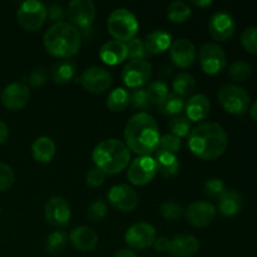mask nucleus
Listing matches in <instances>:
<instances>
[{
    "instance_id": "obj_19",
    "label": "nucleus",
    "mask_w": 257,
    "mask_h": 257,
    "mask_svg": "<svg viewBox=\"0 0 257 257\" xmlns=\"http://www.w3.org/2000/svg\"><path fill=\"white\" fill-rule=\"evenodd\" d=\"M170 57L173 64L178 68H188L196 60V48L191 40L178 38L171 44Z\"/></svg>"
},
{
    "instance_id": "obj_10",
    "label": "nucleus",
    "mask_w": 257,
    "mask_h": 257,
    "mask_svg": "<svg viewBox=\"0 0 257 257\" xmlns=\"http://www.w3.org/2000/svg\"><path fill=\"white\" fill-rule=\"evenodd\" d=\"M152 77V65L143 59L131 60L122 70V80L127 87L137 89L147 84Z\"/></svg>"
},
{
    "instance_id": "obj_38",
    "label": "nucleus",
    "mask_w": 257,
    "mask_h": 257,
    "mask_svg": "<svg viewBox=\"0 0 257 257\" xmlns=\"http://www.w3.org/2000/svg\"><path fill=\"white\" fill-rule=\"evenodd\" d=\"M161 215L166 220H178L185 215V208L175 201H166L161 206Z\"/></svg>"
},
{
    "instance_id": "obj_14",
    "label": "nucleus",
    "mask_w": 257,
    "mask_h": 257,
    "mask_svg": "<svg viewBox=\"0 0 257 257\" xmlns=\"http://www.w3.org/2000/svg\"><path fill=\"white\" fill-rule=\"evenodd\" d=\"M186 217L193 227L203 228L210 226L215 221L217 210L208 201H196L192 202L185 211Z\"/></svg>"
},
{
    "instance_id": "obj_29",
    "label": "nucleus",
    "mask_w": 257,
    "mask_h": 257,
    "mask_svg": "<svg viewBox=\"0 0 257 257\" xmlns=\"http://www.w3.org/2000/svg\"><path fill=\"white\" fill-rule=\"evenodd\" d=\"M196 89V80L190 73L181 72L173 79V90L177 95L185 98L192 94Z\"/></svg>"
},
{
    "instance_id": "obj_1",
    "label": "nucleus",
    "mask_w": 257,
    "mask_h": 257,
    "mask_svg": "<svg viewBox=\"0 0 257 257\" xmlns=\"http://www.w3.org/2000/svg\"><path fill=\"white\" fill-rule=\"evenodd\" d=\"M228 138L222 125L216 122H203L188 135V148L203 161H215L226 152Z\"/></svg>"
},
{
    "instance_id": "obj_21",
    "label": "nucleus",
    "mask_w": 257,
    "mask_h": 257,
    "mask_svg": "<svg viewBox=\"0 0 257 257\" xmlns=\"http://www.w3.org/2000/svg\"><path fill=\"white\" fill-rule=\"evenodd\" d=\"M210 99L205 94H193L185 104L186 117L190 122H202L210 113Z\"/></svg>"
},
{
    "instance_id": "obj_24",
    "label": "nucleus",
    "mask_w": 257,
    "mask_h": 257,
    "mask_svg": "<svg viewBox=\"0 0 257 257\" xmlns=\"http://www.w3.org/2000/svg\"><path fill=\"white\" fill-rule=\"evenodd\" d=\"M155 163L157 172L165 178H172L178 175L180 171V161L176 157V155L166 151L158 150L156 151L155 155Z\"/></svg>"
},
{
    "instance_id": "obj_18",
    "label": "nucleus",
    "mask_w": 257,
    "mask_h": 257,
    "mask_svg": "<svg viewBox=\"0 0 257 257\" xmlns=\"http://www.w3.org/2000/svg\"><path fill=\"white\" fill-rule=\"evenodd\" d=\"M236 24L227 12H217L208 22V33L217 42H226L235 34Z\"/></svg>"
},
{
    "instance_id": "obj_9",
    "label": "nucleus",
    "mask_w": 257,
    "mask_h": 257,
    "mask_svg": "<svg viewBox=\"0 0 257 257\" xmlns=\"http://www.w3.org/2000/svg\"><path fill=\"white\" fill-rule=\"evenodd\" d=\"M198 62L206 74L215 75L225 69L226 54L216 43H205L198 52Z\"/></svg>"
},
{
    "instance_id": "obj_42",
    "label": "nucleus",
    "mask_w": 257,
    "mask_h": 257,
    "mask_svg": "<svg viewBox=\"0 0 257 257\" xmlns=\"http://www.w3.org/2000/svg\"><path fill=\"white\" fill-rule=\"evenodd\" d=\"M226 192V186L220 178H211L205 183V193L210 198H218Z\"/></svg>"
},
{
    "instance_id": "obj_31",
    "label": "nucleus",
    "mask_w": 257,
    "mask_h": 257,
    "mask_svg": "<svg viewBox=\"0 0 257 257\" xmlns=\"http://www.w3.org/2000/svg\"><path fill=\"white\" fill-rule=\"evenodd\" d=\"M130 104V92L125 88H115L108 94L107 107L112 112H122Z\"/></svg>"
},
{
    "instance_id": "obj_35",
    "label": "nucleus",
    "mask_w": 257,
    "mask_h": 257,
    "mask_svg": "<svg viewBox=\"0 0 257 257\" xmlns=\"http://www.w3.org/2000/svg\"><path fill=\"white\" fill-rule=\"evenodd\" d=\"M171 135L176 136L181 140L183 137H187L191 132V122L185 115H175L168 123Z\"/></svg>"
},
{
    "instance_id": "obj_13",
    "label": "nucleus",
    "mask_w": 257,
    "mask_h": 257,
    "mask_svg": "<svg viewBox=\"0 0 257 257\" xmlns=\"http://www.w3.org/2000/svg\"><path fill=\"white\" fill-rule=\"evenodd\" d=\"M125 243L135 250H143L153 245L157 232L152 225L147 222H137L131 226L125 232Z\"/></svg>"
},
{
    "instance_id": "obj_22",
    "label": "nucleus",
    "mask_w": 257,
    "mask_h": 257,
    "mask_svg": "<svg viewBox=\"0 0 257 257\" xmlns=\"http://www.w3.org/2000/svg\"><path fill=\"white\" fill-rule=\"evenodd\" d=\"M69 240L74 248L82 252H89L95 248L98 243V235L93 228L80 226L70 232Z\"/></svg>"
},
{
    "instance_id": "obj_36",
    "label": "nucleus",
    "mask_w": 257,
    "mask_h": 257,
    "mask_svg": "<svg viewBox=\"0 0 257 257\" xmlns=\"http://www.w3.org/2000/svg\"><path fill=\"white\" fill-rule=\"evenodd\" d=\"M251 73H252V69L247 62L237 60L231 64L230 69H228V77L233 82H245L251 77Z\"/></svg>"
},
{
    "instance_id": "obj_15",
    "label": "nucleus",
    "mask_w": 257,
    "mask_h": 257,
    "mask_svg": "<svg viewBox=\"0 0 257 257\" xmlns=\"http://www.w3.org/2000/svg\"><path fill=\"white\" fill-rule=\"evenodd\" d=\"M80 84L87 92L98 94L105 92L112 85V75L102 67H89L83 72Z\"/></svg>"
},
{
    "instance_id": "obj_39",
    "label": "nucleus",
    "mask_w": 257,
    "mask_h": 257,
    "mask_svg": "<svg viewBox=\"0 0 257 257\" xmlns=\"http://www.w3.org/2000/svg\"><path fill=\"white\" fill-rule=\"evenodd\" d=\"M130 104H132L137 109H148L152 107L147 92L143 88H137L130 92Z\"/></svg>"
},
{
    "instance_id": "obj_41",
    "label": "nucleus",
    "mask_w": 257,
    "mask_h": 257,
    "mask_svg": "<svg viewBox=\"0 0 257 257\" xmlns=\"http://www.w3.org/2000/svg\"><path fill=\"white\" fill-rule=\"evenodd\" d=\"M127 45V53L128 57L132 60L136 59H143L147 57L148 53L146 50L145 44H143V40H141L140 38H135V39L130 40L128 43H125Z\"/></svg>"
},
{
    "instance_id": "obj_26",
    "label": "nucleus",
    "mask_w": 257,
    "mask_h": 257,
    "mask_svg": "<svg viewBox=\"0 0 257 257\" xmlns=\"http://www.w3.org/2000/svg\"><path fill=\"white\" fill-rule=\"evenodd\" d=\"M143 44H145L148 54H161L170 49L171 44H172L171 34L165 30H155L146 37Z\"/></svg>"
},
{
    "instance_id": "obj_47",
    "label": "nucleus",
    "mask_w": 257,
    "mask_h": 257,
    "mask_svg": "<svg viewBox=\"0 0 257 257\" xmlns=\"http://www.w3.org/2000/svg\"><path fill=\"white\" fill-rule=\"evenodd\" d=\"M47 12L48 17H49V19L52 20V22L59 23L60 20L63 19V17H64V9L58 4H50L49 7L47 8Z\"/></svg>"
},
{
    "instance_id": "obj_3",
    "label": "nucleus",
    "mask_w": 257,
    "mask_h": 257,
    "mask_svg": "<svg viewBox=\"0 0 257 257\" xmlns=\"http://www.w3.org/2000/svg\"><path fill=\"white\" fill-rule=\"evenodd\" d=\"M43 43L49 54L55 58L68 59L78 54L82 44L79 30L67 22L54 23L45 32Z\"/></svg>"
},
{
    "instance_id": "obj_5",
    "label": "nucleus",
    "mask_w": 257,
    "mask_h": 257,
    "mask_svg": "<svg viewBox=\"0 0 257 257\" xmlns=\"http://www.w3.org/2000/svg\"><path fill=\"white\" fill-rule=\"evenodd\" d=\"M107 27L108 32L114 38V40L122 43H128L130 40L135 39L140 29L136 15L124 8H119L110 13Z\"/></svg>"
},
{
    "instance_id": "obj_23",
    "label": "nucleus",
    "mask_w": 257,
    "mask_h": 257,
    "mask_svg": "<svg viewBox=\"0 0 257 257\" xmlns=\"http://www.w3.org/2000/svg\"><path fill=\"white\" fill-rule=\"evenodd\" d=\"M99 58L104 64L117 65L128 58L127 45L118 40H110L104 43L99 50Z\"/></svg>"
},
{
    "instance_id": "obj_6",
    "label": "nucleus",
    "mask_w": 257,
    "mask_h": 257,
    "mask_svg": "<svg viewBox=\"0 0 257 257\" xmlns=\"http://www.w3.org/2000/svg\"><path fill=\"white\" fill-rule=\"evenodd\" d=\"M220 104L226 112L235 115H243L250 109V95L245 88L237 84H225L217 93Z\"/></svg>"
},
{
    "instance_id": "obj_44",
    "label": "nucleus",
    "mask_w": 257,
    "mask_h": 257,
    "mask_svg": "<svg viewBox=\"0 0 257 257\" xmlns=\"http://www.w3.org/2000/svg\"><path fill=\"white\" fill-rule=\"evenodd\" d=\"M15 181L14 171L7 163L0 162V191H5L13 186Z\"/></svg>"
},
{
    "instance_id": "obj_20",
    "label": "nucleus",
    "mask_w": 257,
    "mask_h": 257,
    "mask_svg": "<svg viewBox=\"0 0 257 257\" xmlns=\"http://www.w3.org/2000/svg\"><path fill=\"white\" fill-rule=\"evenodd\" d=\"M200 241L190 233H181L170 240L167 252L173 257H192L200 251Z\"/></svg>"
},
{
    "instance_id": "obj_52",
    "label": "nucleus",
    "mask_w": 257,
    "mask_h": 257,
    "mask_svg": "<svg viewBox=\"0 0 257 257\" xmlns=\"http://www.w3.org/2000/svg\"><path fill=\"white\" fill-rule=\"evenodd\" d=\"M248 110H250L251 118H252L253 120H256V122H257V100H255V103L251 105L250 109H248Z\"/></svg>"
},
{
    "instance_id": "obj_30",
    "label": "nucleus",
    "mask_w": 257,
    "mask_h": 257,
    "mask_svg": "<svg viewBox=\"0 0 257 257\" xmlns=\"http://www.w3.org/2000/svg\"><path fill=\"white\" fill-rule=\"evenodd\" d=\"M185 99L176 93H168L167 97L157 105L160 113L165 115H178L185 109Z\"/></svg>"
},
{
    "instance_id": "obj_49",
    "label": "nucleus",
    "mask_w": 257,
    "mask_h": 257,
    "mask_svg": "<svg viewBox=\"0 0 257 257\" xmlns=\"http://www.w3.org/2000/svg\"><path fill=\"white\" fill-rule=\"evenodd\" d=\"M9 137V130H8V125L0 119V145L5 143V141Z\"/></svg>"
},
{
    "instance_id": "obj_4",
    "label": "nucleus",
    "mask_w": 257,
    "mask_h": 257,
    "mask_svg": "<svg viewBox=\"0 0 257 257\" xmlns=\"http://www.w3.org/2000/svg\"><path fill=\"white\" fill-rule=\"evenodd\" d=\"M92 157L97 168L108 175H115L127 167L131 152L122 141L109 138L95 146Z\"/></svg>"
},
{
    "instance_id": "obj_28",
    "label": "nucleus",
    "mask_w": 257,
    "mask_h": 257,
    "mask_svg": "<svg viewBox=\"0 0 257 257\" xmlns=\"http://www.w3.org/2000/svg\"><path fill=\"white\" fill-rule=\"evenodd\" d=\"M75 70V63L72 60H60L57 62L52 68V79L57 84H68L70 80L74 78Z\"/></svg>"
},
{
    "instance_id": "obj_32",
    "label": "nucleus",
    "mask_w": 257,
    "mask_h": 257,
    "mask_svg": "<svg viewBox=\"0 0 257 257\" xmlns=\"http://www.w3.org/2000/svg\"><path fill=\"white\" fill-rule=\"evenodd\" d=\"M190 5L181 0H175L167 7V17L173 23H185L191 17Z\"/></svg>"
},
{
    "instance_id": "obj_43",
    "label": "nucleus",
    "mask_w": 257,
    "mask_h": 257,
    "mask_svg": "<svg viewBox=\"0 0 257 257\" xmlns=\"http://www.w3.org/2000/svg\"><path fill=\"white\" fill-rule=\"evenodd\" d=\"M181 146H182V143H181L180 138L173 135H165L160 138L158 148L175 155V153H177L181 150Z\"/></svg>"
},
{
    "instance_id": "obj_7",
    "label": "nucleus",
    "mask_w": 257,
    "mask_h": 257,
    "mask_svg": "<svg viewBox=\"0 0 257 257\" xmlns=\"http://www.w3.org/2000/svg\"><path fill=\"white\" fill-rule=\"evenodd\" d=\"M47 7L38 0H27L18 9L17 18L22 28L28 32H37L47 20Z\"/></svg>"
},
{
    "instance_id": "obj_37",
    "label": "nucleus",
    "mask_w": 257,
    "mask_h": 257,
    "mask_svg": "<svg viewBox=\"0 0 257 257\" xmlns=\"http://www.w3.org/2000/svg\"><path fill=\"white\" fill-rule=\"evenodd\" d=\"M241 44L250 54H257V27L246 28L241 34Z\"/></svg>"
},
{
    "instance_id": "obj_16",
    "label": "nucleus",
    "mask_w": 257,
    "mask_h": 257,
    "mask_svg": "<svg viewBox=\"0 0 257 257\" xmlns=\"http://www.w3.org/2000/svg\"><path fill=\"white\" fill-rule=\"evenodd\" d=\"M110 205L122 212H132L138 206V195L131 186L115 185L108 192Z\"/></svg>"
},
{
    "instance_id": "obj_50",
    "label": "nucleus",
    "mask_w": 257,
    "mask_h": 257,
    "mask_svg": "<svg viewBox=\"0 0 257 257\" xmlns=\"http://www.w3.org/2000/svg\"><path fill=\"white\" fill-rule=\"evenodd\" d=\"M113 257H138L137 253L132 250H128V248H123V250L118 251Z\"/></svg>"
},
{
    "instance_id": "obj_12",
    "label": "nucleus",
    "mask_w": 257,
    "mask_h": 257,
    "mask_svg": "<svg viewBox=\"0 0 257 257\" xmlns=\"http://www.w3.org/2000/svg\"><path fill=\"white\" fill-rule=\"evenodd\" d=\"M157 175L155 160L151 156H141L132 161L127 171V177L132 185H148Z\"/></svg>"
},
{
    "instance_id": "obj_40",
    "label": "nucleus",
    "mask_w": 257,
    "mask_h": 257,
    "mask_svg": "<svg viewBox=\"0 0 257 257\" xmlns=\"http://www.w3.org/2000/svg\"><path fill=\"white\" fill-rule=\"evenodd\" d=\"M107 215V205L102 198L95 200L92 205L88 207L87 217L90 222H99L100 220L105 217Z\"/></svg>"
},
{
    "instance_id": "obj_25",
    "label": "nucleus",
    "mask_w": 257,
    "mask_h": 257,
    "mask_svg": "<svg viewBox=\"0 0 257 257\" xmlns=\"http://www.w3.org/2000/svg\"><path fill=\"white\" fill-rule=\"evenodd\" d=\"M242 197L240 193L233 190H226V192L217 200L218 211L226 217H233L238 215L242 210Z\"/></svg>"
},
{
    "instance_id": "obj_45",
    "label": "nucleus",
    "mask_w": 257,
    "mask_h": 257,
    "mask_svg": "<svg viewBox=\"0 0 257 257\" xmlns=\"http://www.w3.org/2000/svg\"><path fill=\"white\" fill-rule=\"evenodd\" d=\"M48 80V72L45 68L38 67L29 74V83L33 87H43Z\"/></svg>"
},
{
    "instance_id": "obj_33",
    "label": "nucleus",
    "mask_w": 257,
    "mask_h": 257,
    "mask_svg": "<svg viewBox=\"0 0 257 257\" xmlns=\"http://www.w3.org/2000/svg\"><path fill=\"white\" fill-rule=\"evenodd\" d=\"M68 245V235L64 231H54L47 238V251L50 255H59Z\"/></svg>"
},
{
    "instance_id": "obj_8",
    "label": "nucleus",
    "mask_w": 257,
    "mask_h": 257,
    "mask_svg": "<svg viewBox=\"0 0 257 257\" xmlns=\"http://www.w3.org/2000/svg\"><path fill=\"white\" fill-rule=\"evenodd\" d=\"M97 15V8L92 0H72L68 4L67 17L70 24L83 32L90 30Z\"/></svg>"
},
{
    "instance_id": "obj_11",
    "label": "nucleus",
    "mask_w": 257,
    "mask_h": 257,
    "mask_svg": "<svg viewBox=\"0 0 257 257\" xmlns=\"http://www.w3.org/2000/svg\"><path fill=\"white\" fill-rule=\"evenodd\" d=\"M44 217L52 227H65L72 217L69 202L60 196L49 198L44 206Z\"/></svg>"
},
{
    "instance_id": "obj_27",
    "label": "nucleus",
    "mask_w": 257,
    "mask_h": 257,
    "mask_svg": "<svg viewBox=\"0 0 257 257\" xmlns=\"http://www.w3.org/2000/svg\"><path fill=\"white\" fill-rule=\"evenodd\" d=\"M55 143L49 137H39L32 146L33 158L39 163H49L55 156Z\"/></svg>"
},
{
    "instance_id": "obj_46",
    "label": "nucleus",
    "mask_w": 257,
    "mask_h": 257,
    "mask_svg": "<svg viewBox=\"0 0 257 257\" xmlns=\"http://www.w3.org/2000/svg\"><path fill=\"white\" fill-rule=\"evenodd\" d=\"M105 180V173L103 171H100L99 168H92L89 172L85 176V182L90 187H99L103 185Z\"/></svg>"
},
{
    "instance_id": "obj_51",
    "label": "nucleus",
    "mask_w": 257,
    "mask_h": 257,
    "mask_svg": "<svg viewBox=\"0 0 257 257\" xmlns=\"http://www.w3.org/2000/svg\"><path fill=\"white\" fill-rule=\"evenodd\" d=\"M193 5H196V7H200V8H205V7H210L211 4H212V2L211 0H193L192 2Z\"/></svg>"
},
{
    "instance_id": "obj_2",
    "label": "nucleus",
    "mask_w": 257,
    "mask_h": 257,
    "mask_svg": "<svg viewBox=\"0 0 257 257\" xmlns=\"http://www.w3.org/2000/svg\"><path fill=\"white\" fill-rule=\"evenodd\" d=\"M160 138L157 122L146 112L135 114L125 124V146L137 155L150 156L155 153L158 150Z\"/></svg>"
},
{
    "instance_id": "obj_34",
    "label": "nucleus",
    "mask_w": 257,
    "mask_h": 257,
    "mask_svg": "<svg viewBox=\"0 0 257 257\" xmlns=\"http://www.w3.org/2000/svg\"><path fill=\"white\" fill-rule=\"evenodd\" d=\"M148 98H150L152 105H158L168 95V87L162 80H153L148 83L146 88Z\"/></svg>"
},
{
    "instance_id": "obj_48",
    "label": "nucleus",
    "mask_w": 257,
    "mask_h": 257,
    "mask_svg": "<svg viewBox=\"0 0 257 257\" xmlns=\"http://www.w3.org/2000/svg\"><path fill=\"white\" fill-rule=\"evenodd\" d=\"M152 246L156 252H167L168 247H170V240L166 236H160L156 238Z\"/></svg>"
},
{
    "instance_id": "obj_17",
    "label": "nucleus",
    "mask_w": 257,
    "mask_h": 257,
    "mask_svg": "<svg viewBox=\"0 0 257 257\" xmlns=\"http://www.w3.org/2000/svg\"><path fill=\"white\" fill-rule=\"evenodd\" d=\"M30 98V90L23 83H10L3 89L0 99L7 109L19 110L28 104Z\"/></svg>"
}]
</instances>
